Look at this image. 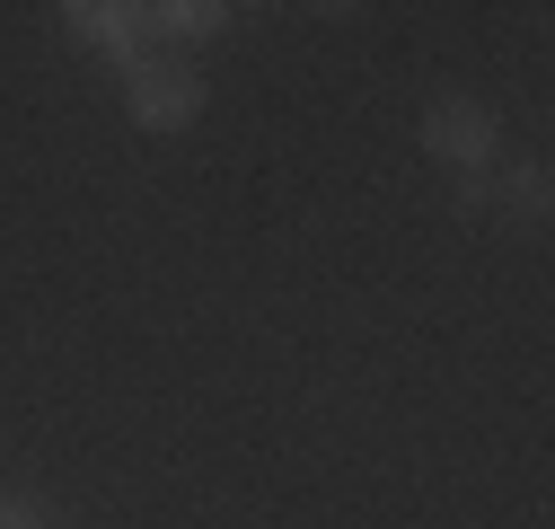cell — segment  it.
<instances>
[{
	"instance_id": "obj_1",
	"label": "cell",
	"mask_w": 555,
	"mask_h": 529,
	"mask_svg": "<svg viewBox=\"0 0 555 529\" xmlns=\"http://www.w3.org/2000/svg\"><path fill=\"white\" fill-rule=\"evenodd\" d=\"M124 115L142 124V132H185L203 115V72L177 62V53H142L124 72Z\"/></svg>"
},
{
	"instance_id": "obj_2",
	"label": "cell",
	"mask_w": 555,
	"mask_h": 529,
	"mask_svg": "<svg viewBox=\"0 0 555 529\" xmlns=\"http://www.w3.org/2000/svg\"><path fill=\"white\" fill-rule=\"evenodd\" d=\"M424 151L459 177H494V151H503V124L485 98H433L424 106Z\"/></svg>"
},
{
	"instance_id": "obj_3",
	"label": "cell",
	"mask_w": 555,
	"mask_h": 529,
	"mask_svg": "<svg viewBox=\"0 0 555 529\" xmlns=\"http://www.w3.org/2000/svg\"><path fill=\"white\" fill-rule=\"evenodd\" d=\"M62 27H72V44H89V53H115L124 72L151 53V10L142 0H72Z\"/></svg>"
},
{
	"instance_id": "obj_4",
	"label": "cell",
	"mask_w": 555,
	"mask_h": 529,
	"mask_svg": "<svg viewBox=\"0 0 555 529\" xmlns=\"http://www.w3.org/2000/svg\"><path fill=\"white\" fill-rule=\"evenodd\" d=\"M230 27V10H221V0H159V10H151V44L168 36V44H212Z\"/></svg>"
},
{
	"instance_id": "obj_5",
	"label": "cell",
	"mask_w": 555,
	"mask_h": 529,
	"mask_svg": "<svg viewBox=\"0 0 555 529\" xmlns=\"http://www.w3.org/2000/svg\"><path fill=\"white\" fill-rule=\"evenodd\" d=\"M546 194H555V185H546V168H538V159H520V168H503V177H494V212H512V221H546Z\"/></svg>"
},
{
	"instance_id": "obj_6",
	"label": "cell",
	"mask_w": 555,
	"mask_h": 529,
	"mask_svg": "<svg viewBox=\"0 0 555 529\" xmlns=\"http://www.w3.org/2000/svg\"><path fill=\"white\" fill-rule=\"evenodd\" d=\"M459 212H494V177H459Z\"/></svg>"
},
{
	"instance_id": "obj_7",
	"label": "cell",
	"mask_w": 555,
	"mask_h": 529,
	"mask_svg": "<svg viewBox=\"0 0 555 529\" xmlns=\"http://www.w3.org/2000/svg\"><path fill=\"white\" fill-rule=\"evenodd\" d=\"M0 529H44V520H36V503H0Z\"/></svg>"
}]
</instances>
